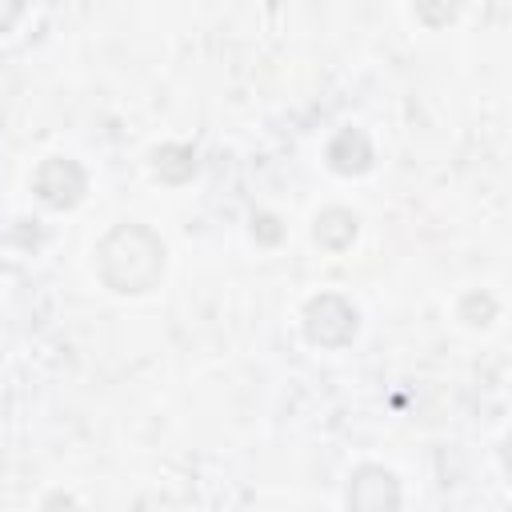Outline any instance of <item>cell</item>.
<instances>
[{
  "instance_id": "6da1fadb",
  "label": "cell",
  "mask_w": 512,
  "mask_h": 512,
  "mask_svg": "<svg viewBox=\"0 0 512 512\" xmlns=\"http://www.w3.org/2000/svg\"><path fill=\"white\" fill-rule=\"evenodd\" d=\"M168 264L164 240L136 220H124L116 228H108L96 244V276L104 280V288L120 292V296H144L160 284Z\"/></svg>"
},
{
  "instance_id": "7a4b0ae2",
  "label": "cell",
  "mask_w": 512,
  "mask_h": 512,
  "mask_svg": "<svg viewBox=\"0 0 512 512\" xmlns=\"http://www.w3.org/2000/svg\"><path fill=\"white\" fill-rule=\"evenodd\" d=\"M300 328H304V340L316 344V348H348L356 340V328H360V316L352 308L348 296L340 292H316L304 312H300Z\"/></svg>"
},
{
  "instance_id": "3957f363",
  "label": "cell",
  "mask_w": 512,
  "mask_h": 512,
  "mask_svg": "<svg viewBox=\"0 0 512 512\" xmlns=\"http://www.w3.org/2000/svg\"><path fill=\"white\" fill-rule=\"evenodd\" d=\"M32 192L44 208L52 212H68L84 200L88 192V172L72 160V156H48L40 160V168L32 172Z\"/></svg>"
},
{
  "instance_id": "277c9868",
  "label": "cell",
  "mask_w": 512,
  "mask_h": 512,
  "mask_svg": "<svg viewBox=\"0 0 512 512\" xmlns=\"http://www.w3.org/2000/svg\"><path fill=\"white\" fill-rule=\"evenodd\" d=\"M348 508H364V512H380V508H400V484L388 468L380 464H360L348 476V492H344Z\"/></svg>"
},
{
  "instance_id": "5b68a950",
  "label": "cell",
  "mask_w": 512,
  "mask_h": 512,
  "mask_svg": "<svg viewBox=\"0 0 512 512\" xmlns=\"http://www.w3.org/2000/svg\"><path fill=\"white\" fill-rule=\"evenodd\" d=\"M328 168L336 176H364L372 168V140L360 128H340L328 140Z\"/></svg>"
},
{
  "instance_id": "8992f818",
  "label": "cell",
  "mask_w": 512,
  "mask_h": 512,
  "mask_svg": "<svg viewBox=\"0 0 512 512\" xmlns=\"http://www.w3.org/2000/svg\"><path fill=\"white\" fill-rule=\"evenodd\" d=\"M356 232H360V220L348 212V208H324L320 216H316V224H312V236H316V244L320 248H328V252H344L352 240H356Z\"/></svg>"
},
{
  "instance_id": "52a82bcc",
  "label": "cell",
  "mask_w": 512,
  "mask_h": 512,
  "mask_svg": "<svg viewBox=\"0 0 512 512\" xmlns=\"http://www.w3.org/2000/svg\"><path fill=\"white\" fill-rule=\"evenodd\" d=\"M152 172L160 184H184L196 172V152L188 144H160L152 152Z\"/></svg>"
},
{
  "instance_id": "ba28073f",
  "label": "cell",
  "mask_w": 512,
  "mask_h": 512,
  "mask_svg": "<svg viewBox=\"0 0 512 512\" xmlns=\"http://www.w3.org/2000/svg\"><path fill=\"white\" fill-rule=\"evenodd\" d=\"M412 8H416V16H420V24H428V28H448V24L460 16L464 0H412Z\"/></svg>"
},
{
  "instance_id": "9c48e42d",
  "label": "cell",
  "mask_w": 512,
  "mask_h": 512,
  "mask_svg": "<svg viewBox=\"0 0 512 512\" xmlns=\"http://www.w3.org/2000/svg\"><path fill=\"white\" fill-rule=\"evenodd\" d=\"M492 316H496V300H492L488 292H468V296L460 300V320H464V324L484 328V324H492Z\"/></svg>"
},
{
  "instance_id": "30bf717a",
  "label": "cell",
  "mask_w": 512,
  "mask_h": 512,
  "mask_svg": "<svg viewBox=\"0 0 512 512\" xmlns=\"http://www.w3.org/2000/svg\"><path fill=\"white\" fill-rule=\"evenodd\" d=\"M252 236H256L260 244H280L284 228H280V220H276L272 212H256V216H252Z\"/></svg>"
},
{
  "instance_id": "8fae6325",
  "label": "cell",
  "mask_w": 512,
  "mask_h": 512,
  "mask_svg": "<svg viewBox=\"0 0 512 512\" xmlns=\"http://www.w3.org/2000/svg\"><path fill=\"white\" fill-rule=\"evenodd\" d=\"M20 16H24V0H0V36L12 32L20 24Z\"/></svg>"
}]
</instances>
